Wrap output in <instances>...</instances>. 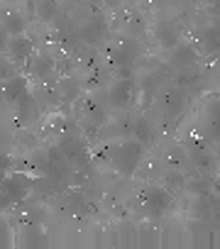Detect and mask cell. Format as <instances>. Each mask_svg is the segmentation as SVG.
I'll return each instance as SVG.
<instances>
[{"label":"cell","instance_id":"obj_1","mask_svg":"<svg viewBox=\"0 0 220 249\" xmlns=\"http://www.w3.org/2000/svg\"><path fill=\"white\" fill-rule=\"evenodd\" d=\"M137 159H140V147L137 144H123L120 149H118V169L123 171V174H130L132 169H135V164H137Z\"/></svg>","mask_w":220,"mask_h":249},{"label":"cell","instance_id":"obj_3","mask_svg":"<svg viewBox=\"0 0 220 249\" xmlns=\"http://www.w3.org/2000/svg\"><path fill=\"white\" fill-rule=\"evenodd\" d=\"M169 196L162 191V188H149V193H147V213L149 215H159L166 205H169Z\"/></svg>","mask_w":220,"mask_h":249},{"label":"cell","instance_id":"obj_2","mask_svg":"<svg viewBox=\"0 0 220 249\" xmlns=\"http://www.w3.org/2000/svg\"><path fill=\"white\" fill-rule=\"evenodd\" d=\"M8 52H10V56L13 59H18V61H25V59H30L35 52H32V42L27 39V37H22V35H13V39H10V44H8Z\"/></svg>","mask_w":220,"mask_h":249},{"label":"cell","instance_id":"obj_5","mask_svg":"<svg viewBox=\"0 0 220 249\" xmlns=\"http://www.w3.org/2000/svg\"><path fill=\"white\" fill-rule=\"evenodd\" d=\"M25 86H27L25 78H13V81H8V86H5V98H8V100H18V98L25 93Z\"/></svg>","mask_w":220,"mask_h":249},{"label":"cell","instance_id":"obj_4","mask_svg":"<svg viewBox=\"0 0 220 249\" xmlns=\"http://www.w3.org/2000/svg\"><path fill=\"white\" fill-rule=\"evenodd\" d=\"M130 95H132V86L125 83V81H120V83L113 86V93H110V103H115V105H128Z\"/></svg>","mask_w":220,"mask_h":249}]
</instances>
